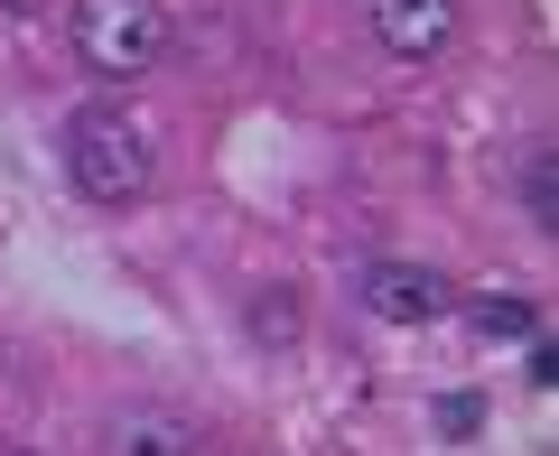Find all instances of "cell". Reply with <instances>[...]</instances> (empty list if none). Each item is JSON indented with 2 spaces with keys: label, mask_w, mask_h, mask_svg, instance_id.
Listing matches in <instances>:
<instances>
[{
  "label": "cell",
  "mask_w": 559,
  "mask_h": 456,
  "mask_svg": "<svg viewBox=\"0 0 559 456\" xmlns=\"http://www.w3.org/2000/svg\"><path fill=\"white\" fill-rule=\"evenodd\" d=\"M252 336H261V345H289V336H299V308H289V289H252Z\"/></svg>",
  "instance_id": "cell-8"
},
{
  "label": "cell",
  "mask_w": 559,
  "mask_h": 456,
  "mask_svg": "<svg viewBox=\"0 0 559 456\" xmlns=\"http://www.w3.org/2000/svg\"><path fill=\"white\" fill-rule=\"evenodd\" d=\"M373 38L392 57H439L457 38V0H373Z\"/></svg>",
  "instance_id": "cell-4"
},
{
  "label": "cell",
  "mask_w": 559,
  "mask_h": 456,
  "mask_svg": "<svg viewBox=\"0 0 559 456\" xmlns=\"http://www.w3.org/2000/svg\"><path fill=\"white\" fill-rule=\"evenodd\" d=\"M466 326H476L485 345H540V298H522V289H485L476 308H466Z\"/></svg>",
  "instance_id": "cell-5"
},
{
  "label": "cell",
  "mask_w": 559,
  "mask_h": 456,
  "mask_svg": "<svg viewBox=\"0 0 559 456\" xmlns=\"http://www.w3.org/2000/svg\"><path fill=\"white\" fill-rule=\"evenodd\" d=\"M66 178L94 205H131L140 187H150V131H140L131 112H112V103L75 112L66 121Z\"/></svg>",
  "instance_id": "cell-1"
},
{
  "label": "cell",
  "mask_w": 559,
  "mask_h": 456,
  "mask_svg": "<svg viewBox=\"0 0 559 456\" xmlns=\"http://www.w3.org/2000/svg\"><path fill=\"white\" fill-rule=\"evenodd\" d=\"M75 57L94 75H150L168 57V10L159 0H75Z\"/></svg>",
  "instance_id": "cell-2"
},
{
  "label": "cell",
  "mask_w": 559,
  "mask_h": 456,
  "mask_svg": "<svg viewBox=\"0 0 559 456\" xmlns=\"http://www.w3.org/2000/svg\"><path fill=\"white\" fill-rule=\"evenodd\" d=\"M364 308H373L382 326H439L448 308H457V289H448L429 261H373V271H364Z\"/></svg>",
  "instance_id": "cell-3"
},
{
  "label": "cell",
  "mask_w": 559,
  "mask_h": 456,
  "mask_svg": "<svg viewBox=\"0 0 559 456\" xmlns=\"http://www.w3.org/2000/svg\"><path fill=\"white\" fill-rule=\"evenodd\" d=\"M522 215H532L540 233H559V159L550 149H522Z\"/></svg>",
  "instance_id": "cell-7"
},
{
  "label": "cell",
  "mask_w": 559,
  "mask_h": 456,
  "mask_svg": "<svg viewBox=\"0 0 559 456\" xmlns=\"http://www.w3.org/2000/svg\"><path fill=\"white\" fill-rule=\"evenodd\" d=\"M112 456H197V437H187V419H168V410H131L112 429Z\"/></svg>",
  "instance_id": "cell-6"
}]
</instances>
